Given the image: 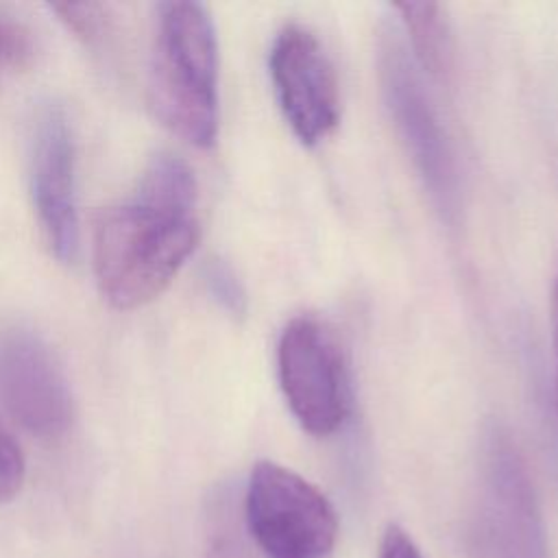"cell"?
<instances>
[{"instance_id":"6da1fadb","label":"cell","mask_w":558,"mask_h":558,"mask_svg":"<svg viewBox=\"0 0 558 558\" xmlns=\"http://www.w3.org/2000/svg\"><path fill=\"white\" fill-rule=\"evenodd\" d=\"M196 181L170 166L148 168L135 196L100 214L94 227V275L118 310L157 299L194 253L201 225Z\"/></svg>"},{"instance_id":"7a4b0ae2","label":"cell","mask_w":558,"mask_h":558,"mask_svg":"<svg viewBox=\"0 0 558 558\" xmlns=\"http://www.w3.org/2000/svg\"><path fill=\"white\" fill-rule=\"evenodd\" d=\"M148 96L161 124L198 148L218 135V41L198 2H161L148 72Z\"/></svg>"},{"instance_id":"3957f363","label":"cell","mask_w":558,"mask_h":558,"mask_svg":"<svg viewBox=\"0 0 558 558\" xmlns=\"http://www.w3.org/2000/svg\"><path fill=\"white\" fill-rule=\"evenodd\" d=\"M473 558H549L547 532L525 458L501 425L482 438L469 519Z\"/></svg>"},{"instance_id":"277c9868","label":"cell","mask_w":558,"mask_h":558,"mask_svg":"<svg viewBox=\"0 0 558 558\" xmlns=\"http://www.w3.org/2000/svg\"><path fill=\"white\" fill-rule=\"evenodd\" d=\"M246 534L264 558H331L338 514L305 477L277 462L253 466L244 495Z\"/></svg>"},{"instance_id":"5b68a950","label":"cell","mask_w":558,"mask_h":558,"mask_svg":"<svg viewBox=\"0 0 558 558\" xmlns=\"http://www.w3.org/2000/svg\"><path fill=\"white\" fill-rule=\"evenodd\" d=\"M277 371L283 397L314 436L342 427L351 408L349 373L333 331L316 316L292 318L277 344Z\"/></svg>"},{"instance_id":"8992f818","label":"cell","mask_w":558,"mask_h":558,"mask_svg":"<svg viewBox=\"0 0 558 558\" xmlns=\"http://www.w3.org/2000/svg\"><path fill=\"white\" fill-rule=\"evenodd\" d=\"M405 52L397 37H384L379 50L384 100L425 190L451 220L460 201L456 157L425 85Z\"/></svg>"},{"instance_id":"52a82bcc","label":"cell","mask_w":558,"mask_h":558,"mask_svg":"<svg viewBox=\"0 0 558 558\" xmlns=\"http://www.w3.org/2000/svg\"><path fill=\"white\" fill-rule=\"evenodd\" d=\"M0 403L39 440L61 438L74 418V399L54 351L28 329L0 336Z\"/></svg>"},{"instance_id":"ba28073f","label":"cell","mask_w":558,"mask_h":558,"mask_svg":"<svg viewBox=\"0 0 558 558\" xmlns=\"http://www.w3.org/2000/svg\"><path fill=\"white\" fill-rule=\"evenodd\" d=\"M277 102L292 133L314 146L338 126L340 94L329 54L318 37L301 26H283L268 57Z\"/></svg>"},{"instance_id":"9c48e42d","label":"cell","mask_w":558,"mask_h":558,"mask_svg":"<svg viewBox=\"0 0 558 558\" xmlns=\"http://www.w3.org/2000/svg\"><path fill=\"white\" fill-rule=\"evenodd\" d=\"M31 194L41 233L61 262L78 251L74 183V137L61 107H46L35 124L31 153Z\"/></svg>"},{"instance_id":"30bf717a","label":"cell","mask_w":558,"mask_h":558,"mask_svg":"<svg viewBox=\"0 0 558 558\" xmlns=\"http://www.w3.org/2000/svg\"><path fill=\"white\" fill-rule=\"evenodd\" d=\"M395 9L410 35L416 61L432 76L445 78L453 68V37L447 9L438 2H403Z\"/></svg>"},{"instance_id":"8fae6325","label":"cell","mask_w":558,"mask_h":558,"mask_svg":"<svg viewBox=\"0 0 558 558\" xmlns=\"http://www.w3.org/2000/svg\"><path fill=\"white\" fill-rule=\"evenodd\" d=\"M59 20L85 44H94L107 28V7L96 2L81 4H50Z\"/></svg>"},{"instance_id":"7c38bea8","label":"cell","mask_w":558,"mask_h":558,"mask_svg":"<svg viewBox=\"0 0 558 558\" xmlns=\"http://www.w3.org/2000/svg\"><path fill=\"white\" fill-rule=\"evenodd\" d=\"M35 54L33 33L7 15H0V70H20Z\"/></svg>"},{"instance_id":"4fadbf2b","label":"cell","mask_w":558,"mask_h":558,"mask_svg":"<svg viewBox=\"0 0 558 558\" xmlns=\"http://www.w3.org/2000/svg\"><path fill=\"white\" fill-rule=\"evenodd\" d=\"M26 477V462L20 445L0 425V504L17 497Z\"/></svg>"},{"instance_id":"5bb4252c","label":"cell","mask_w":558,"mask_h":558,"mask_svg":"<svg viewBox=\"0 0 558 558\" xmlns=\"http://www.w3.org/2000/svg\"><path fill=\"white\" fill-rule=\"evenodd\" d=\"M205 283L209 294L231 314H242L244 312V290L238 281V277L233 275V270L220 262V259H211L205 268Z\"/></svg>"},{"instance_id":"9a60e30c","label":"cell","mask_w":558,"mask_h":558,"mask_svg":"<svg viewBox=\"0 0 558 558\" xmlns=\"http://www.w3.org/2000/svg\"><path fill=\"white\" fill-rule=\"evenodd\" d=\"M203 558H264L251 538L238 530H220L211 536Z\"/></svg>"},{"instance_id":"2e32d148","label":"cell","mask_w":558,"mask_h":558,"mask_svg":"<svg viewBox=\"0 0 558 558\" xmlns=\"http://www.w3.org/2000/svg\"><path fill=\"white\" fill-rule=\"evenodd\" d=\"M377 558H423L412 536L397 523H390L381 536Z\"/></svg>"},{"instance_id":"e0dca14e","label":"cell","mask_w":558,"mask_h":558,"mask_svg":"<svg viewBox=\"0 0 558 558\" xmlns=\"http://www.w3.org/2000/svg\"><path fill=\"white\" fill-rule=\"evenodd\" d=\"M551 338H554V351H556V412H558V268L554 277V288H551Z\"/></svg>"}]
</instances>
